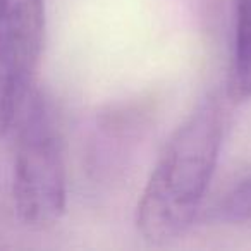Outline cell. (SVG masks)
<instances>
[{
  "instance_id": "3957f363",
  "label": "cell",
  "mask_w": 251,
  "mask_h": 251,
  "mask_svg": "<svg viewBox=\"0 0 251 251\" xmlns=\"http://www.w3.org/2000/svg\"><path fill=\"white\" fill-rule=\"evenodd\" d=\"M43 40V0H0V138L28 103Z\"/></svg>"
},
{
  "instance_id": "5b68a950",
  "label": "cell",
  "mask_w": 251,
  "mask_h": 251,
  "mask_svg": "<svg viewBox=\"0 0 251 251\" xmlns=\"http://www.w3.org/2000/svg\"><path fill=\"white\" fill-rule=\"evenodd\" d=\"M220 220L232 224L250 222L251 220V177L232 188V191L224 198L217 208Z\"/></svg>"
},
{
  "instance_id": "7a4b0ae2",
  "label": "cell",
  "mask_w": 251,
  "mask_h": 251,
  "mask_svg": "<svg viewBox=\"0 0 251 251\" xmlns=\"http://www.w3.org/2000/svg\"><path fill=\"white\" fill-rule=\"evenodd\" d=\"M12 198L18 219L31 229H47L66 212L67 184L62 141L42 98L26 103L14 157Z\"/></svg>"
},
{
  "instance_id": "6da1fadb",
  "label": "cell",
  "mask_w": 251,
  "mask_h": 251,
  "mask_svg": "<svg viewBox=\"0 0 251 251\" xmlns=\"http://www.w3.org/2000/svg\"><path fill=\"white\" fill-rule=\"evenodd\" d=\"M226 110L203 98L167 141L136 206V227L150 244L182 236L195 220L219 160Z\"/></svg>"
},
{
  "instance_id": "277c9868",
  "label": "cell",
  "mask_w": 251,
  "mask_h": 251,
  "mask_svg": "<svg viewBox=\"0 0 251 251\" xmlns=\"http://www.w3.org/2000/svg\"><path fill=\"white\" fill-rule=\"evenodd\" d=\"M227 93L232 101L251 98V0H236V36Z\"/></svg>"
}]
</instances>
